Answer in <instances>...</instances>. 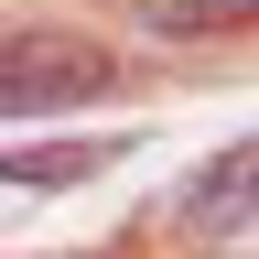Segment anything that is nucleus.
<instances>
[{
  "label": "nucleus",
  "instance_id": "obj_2",
  "mask_svg": "<svg viewBox=\"0 0 259 259\" xmlns=\"http://www.w3.org/2000/svg\"><path fill=\"white\" fill-rule=\"evenodd\" d=\"M184 227H194V238H248V227H259V141L216 151L205 173L184 184Z\"/></svg>",
  "mask_w": 259,
  "mask_h": 259
},
{
  "label": "nucleus",
  "instance_id": "obj_3",
  "mask_svg": "<svg viewBox=\"0 0 259 259\" xmlns=\"http://www.w3.org/2000/svg\"><path fill=\"white\" fill-rule=\"evenodd\" d=\"M119 141H44V151H0V184H22V194H65V184H87V173H108Z\"/></svg>",
  "mask_w": 259,
  "mask_h": 259
},
{
  "label": "nucleus",
  "instance_id": "obj_1",
  "mask_svg": "<svg viewBox=\"0 0 259 259\" xmlns=\"http://www.w3.org/2000/svg\"><path fill=\"white\" fill-rule=\"evenodd\" d=\"M119 87V54L87 32H0V108L11 119H54Z\"/></svg>",
  "mask_w": 259,
  "mask_h": 259
},
{
  "label": "nucleus",
  "instance_id": "obj_4",
  "mask_svg": "<svg viewBox=\"0 0 259 259\" xmlns=\"http://www.w3.org/2000/svg\"><path fill=\"white\" fill-rule=\"evenodd\" d=\"M130 22L162 32V44H194V32H248L259 0H130Z\"/></svg>",
  "mask_w": 259,
  "mask_h": 259
}]
</instances>
